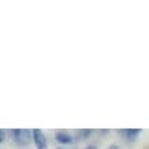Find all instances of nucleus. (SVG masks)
<instances>
[{"label":"nucleus","mask_w":149,"mask_h":149,"mask_svg":"<svg viewBox=\"0 0 149 149\" xmlns=\"http://www.w3.org/2000/svg\"><path fill=\"white\" fill-rule=\"evenodd\" d=\"M6 134H7V130H6V129H1V130H0V141H1V142L6 141Z\"/></svg>","instance_id":"423d86ee"},{"label":"nucleus","mask_w":149,"mask_h":149,"mask_svg":"<svg viewBox=\"0 0 149 149\" xmlns=\"http://www.w3.org/2000/svg\"><path fill=\"white\" fill-rule=\"evenodd\" d=\"M10 136L14 142L19 146H27L33 141V130L30 129H13L10 130Z\"/></svg>","instance_id":"f257e3e1"},{"label":"nucleus","mask_w":149,"mask_h":149,"mask_svg":"<svg viewBox=\"0 0 149 149\" xmlns=\"http://www.w3.org/2000/svg\"><path fill=\"white\" fill-rule=\"evenodd\" d=\"M55 149H66V148H63V146H58V148H55Z\"/></svg>","instance_id":"1a4fd4ad"},{"label":"nucleus","mask_w":149,"mask_h":149,"mask_svg":"<svg viewBox=\"0 0 149 149\" xmlns=\"http://www.w3.org/2000/svg\"><path fill=\"white\" fill-rule=\"evenodd\" d=\"M107 149H119V146H118L116 144H111V145H109V146H108V148H107Z\"/></svg>","instance_id":"0eeeda50"},{"label":"nucleus","mask_w":149,"mask_h":149,"mask_svg":"<svg viewBox=\"0 0 149 149\" xmlns=\"http://www.w3.org/2000/svg\"><path fill=\"white\" fill-rule=\"evenodd\" d=\"M55 140L58 141L60 145H68L74 141V137H72L68 131L59 130V131H56V134H55Z\"/></svg>","instance_id":"7ed1b4c3"},{"label":"nucleus","mask_w":149,"mask_h":149,"mask_svg":"<svg viewBox=\"0 0 149 149\" xmlns=\"http://www.w3.org/2000/svg\"><path fill=\"white\" fill-rule=\"evenodd\" d=\"M85 149H97L95 146V145H88V146H85Z\"/></svg>","instance_id":"6e6552de"},{"label":"nucleus","mask_w":149,"mask_h":149,"mask_svg":"<svg viewBox=\"0 0 149 149\" xmlns=\"http://www.w3.org/2000/svg\"><path fill=\"white\" fill-rule=\"evenodd\" d=\"M92 133V130L91 129H86V130H78L77 131V138H86V137L89 136V134H91Z\"/></svg>","instance_id":"39448f33"},{"label":"nucleus","mask_w":149,"mask_h":149,"mask_svg":"<svg viewBox=\"0 0 149 149\" xmlns=\"http://www.w3.org/2000/svg\"><path fill=\"white\" fill-rule=\"evenodd\" d=\"M141 131H142L141 129H123V130H119V134L129 141H134L141 134Z\"/></svg>","instance_id":"20e7f679"},{"label":"nucleus","mask_w":149,"mask_h":149,"mask_svg":"<svg viewBox=\"0 0 149 149\" xmlns=\"http://www.w3.org/2000/svg\"><path fill=\"white\" fill-rule=\"evenodd\" d=\"M33 142H34L37 149H48L45 134L40 129H33Z\"/></svg>","instance_id":"f03ea898"}]
</instances>
